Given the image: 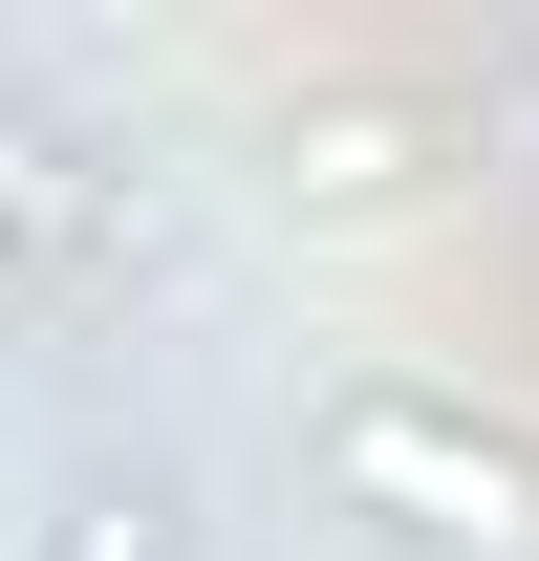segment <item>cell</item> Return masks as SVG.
<instances>
[{
	"label": "cell",
	"instance_id": "6da1fadb",
	"mask_svg": "<svg viewBox=\"0 0 539 561\" xmlns=\"http://www.w3.org/2000/svg\"><path fill=\"white\" fill-rule=\"evenodd\" d=\"M302 476H324V518H367L389 561H539V432L474 411V389H432V367H324Z\"/></svg>",
	"mask_w": 539,
	"mask_h": 561
},
{
	"label": "cell",
	"instance_id": "3957f363",
	"mask_svg": "<svg viewBox=\"0 0 539 561\" xmlns=\"http://www.w3.org/2000/svg\"><path fill=\"white\" fill-rule=\"evenodd\" d=\"M44 195H66V173H44V130H22V108H0V260L44 238Z\"/></svg>",
	"mask_w": 539,
	"mask_h": 561
},
{
	"label": "cell",
	"instance_id": "7a4b0ae2",
	"mask_svg": "<svg viewBox=\"0 0 539 561\" xmlns=\"http://www.w3.org/2000/svg\"><path fill=\"white\" fill-rule=\"evenodd\" d=\"M22 561H195V496L151 476V454H130V476H66V496H44V540H22Z\"/></svg>",
	"mask_w": 539,
	"mask_h": 561
}]
</instances>
